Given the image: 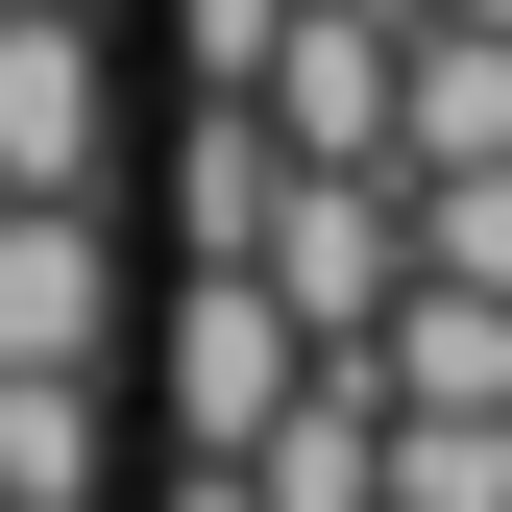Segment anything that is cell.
Instances as JSON below:
<instances>
[{
  "instance_id": "277c9868",
  "label": "cell",
  "mask_w": 512,
  "mask_h": 512,
  "mask_svg": "<svg viewBox=\"0 0 512 512\" xmlns=\"http://www.w3.org/2000/svg\"><path fill=\"white\" fill-rule=\"evenodd\" d=\"M122 98H98V0H0V196H98Z\"/></svg>"
},
{
  "instance_id": "52a82bcc",
  "label": "cell",
  "mask_w": 512,
  "mask_h": 512,
  "mask_svg": "<svg viewBox=\"0 0 512 512\" xmlns=\"http://www.w3.org/2000/svg\"><path fill=\"white\" fill-rule=\"evenodd\" d=\"M391 171H512V25H439V0H415V122H391Z\"/></svg>"
},
{
  "instance_id": "ba28073f",
  "label": "cell",
  "mask_w": 512,
  "mask_h": 512,
  "mask_svg": "<svg viewBox=\"0 0 512 512\" xmlns=\"http://www.w3.org/2000/svg\"><path fill=\"white\" fill-rule=\"evenodd\" d=\"M98 366H0V512H98Z\"/></svg>"
},
{
  "instance_id": "5b68a950",
  "label": "cell",
  "mask_w": 512,
  "mask_h": 512,
  "mask_svg": "<svg viewBox=\"0 0 512 512\" xmlns=\"http://www.w3.org/2000/svg\"><path fill=\"white\" fill-rule=\"evenodd\" d=\"M122 342V220L98 196H0V366H98Z\"/></svg>"
},
{
  "instance_id": "9c48e42d",
  "label": "cell",
  "mask_w": 512,
  "mask_h": 512,
  "mask_svg": "<svg viewBox=\"0 0 512 512\" xmlns=\"http://www.w3.org/2000/svg\"><path fill=\"white\" fill-rule=\"evenodd\" d=\"M391 512H512V415H439V391H391Z\"/></svg>"
},
{
  "instance_id": "7c38bea8",
  "label": "cell",
  "mask_w": 512,
  "mask_h": 512,
  "mask_svg": "<svg viewBox=\"0 0 512 512\" xmlns=\"http://www.w3.org/2000/svg\"><path fill=\"white\" fill-rule=\"evenodd\" d=\"M147 512H269V488H244L220 439H171V464H147Z\"/></svg>"
},
{
  "instance_id": "30bf717a",
  "label": "cell",
  "mask_w": 512,
  "mask_h": 512,
  "mask_svg": "<svg viewBox=\"0 0 512 512\" xmlns=\"http://www.w3.org/2000/svg\"><path fill=\"white\" fill-rule=\"evenodd\" d=\"M415 269H488L512 293V171H415Z\"/></svg>"
},
{
  "instance_id": "6da1fadb",
  "label": "cell",
  "mask_w": 512,
  "mask_h": 512,
  "mask_svg": "<svg viewBox=\"0 0 512 512\" xmlns=\"http://www.w3.org/2000/svg\"><path fill=\"white\" fill-rule=\"evenodd\" d=\"M293 366H317V317L244 269V244H171V317H147V439H220V464H244V439L293 415Z\"/></svg>"
},
{
  "instance_id": "7a4b0ae2",
  "label": "cell",
  "mask_w": 512,
  "mask_h": 512,
  "mask_svg": "<svg viewBox=\"0 0 512 512\" xmlns=\"http://www.w3.org/2000/svg\"><path fill=\"white\" fill-rule=\"evenodd\" d=\"M244 98H269L293 171H391V122H415V0H293Z\"/></svg>"
},
{
  "instance_id": "4fadbf2b",
  "label": "cell",
  "mask_w": 512,
  "mask_h": 512,
  "mask_svg": "<svg viewBox=\"0 0 512 512\" xmlns=\"http://www.w3.org/2000/svg\"><path fill=\"white\" fill-rule=\"evenodd\" d=\"M439 25H512V0H439Z\"/></svg>"
},
{
  "instance_id": "8fae6325",
  "label": "cell",
  "mask_w": 512,
  "mask_h": 512,
  "mask_svg": "<svg viewBox=\"0 0 512 512\" xmlns=\"http://www.w3.org/2000/svg\"><path fill=\"white\" fill-rule=\"evenodd\" d=\"M269 25H293V0H171V74H220V98H244V74H269Z\"/></svg>"
},
{
  "instance_id": "8992f818",
  "label": "cell",
  "mask_w": 512,
  "mask_h": 512,
  "mask_svg": "<svg viewBox=\"0 0 512 512\" xmlns=\"http://www.w3.org/2000/svg\"><path fill=\"white\" fill-rule=\"evenodd\" d=\"M366 366L439 391V415H512V293H488V269H415L391 317H366Z\"/></svg>"
},
{
  "instance_id": "3957f363",
  "label": "cell",
  "mask_w": 512,
  "mask_h": 512,
  "mask_svg": "<svg viewBox=\"0 0 512 512\" xmlns=\"http://www.w3.org/2000/svg\"><path fill=\"white\" fill-rule=\"evenodd\" d=\"M244 269H269L317 342H366V317L415 293V171H293L269 196V244H244Z\"/></svg>"
}]
</instances>
